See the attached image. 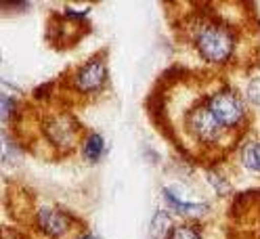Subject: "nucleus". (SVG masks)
<instances>
[{
    "label": "nucleus",
    "instance_id": "obj_1",
    "mask_svg": "<svg viewBox=\"0 0 260 239\" xmlns=\"http://www.w3.org/2000/svg\"><path fill=\"white\" fill-rule=\"evenodd\" d=\"M193 44L198 55L206 63H226L235 53V36L233 31L216 21H202L195 27Z\"/></svg>",
    "mask_w": 260,
    "mask_h": 239
},
{
    "label": "nucleus",
    "instance_id": "obj_2",
    "mask_svg": "<svg viewBox=\"0 0 260 239\" xmlns=\"http://www.w3.org/2000/svg\"><path fill=\"white\" fill-rule=\"evenodd\" d=\"M204 105L208 107V111L214 116V120L224 130L235 128V126H239L241 120L246 118V105H243L239 94L231 88H220V90L212 92Z\"/></svg>",
    "mask_w": 260,
    "mask_h": 239
},
{
    "label": "nucleus",
    "instance_id": "obj_3",
    "mask_svg": "<svg viewBox=\"0 0 260 239\" xmlns=\"http://www.w3.org/2000/svg\"><path fill=\"white\" fill-rule=\"evenodd\" d=\"M185 124H187L189 134L198 143H216L224 134V128L214 120V116L210 114L204 103L195 105L189 111L187 118H185Z\"/></svg>",
    "mask_w": 260,
    "mask_h": 239
},
{
    "label": "nucleus",
    "instance_id": "obj_4",
    "mask_svg": "<svg viewBox=\"0 0 260 239\" xmlns=\"http://www.w3.org/2000/svg\"><path fill=\"white\" fill-rule=\"evenodd\" d=\"M107 84V63L103 57L88 59L74 76V88L82 94H92L103 90Z\"/></svg>",
    "mask_w": 260,
    "mask_h": 239
},
{
    "label": "nucleus",
    "instance_id": "obj_5",
    "mask_svg": "<svg viewBox=\"0 0 260 239\" xmlns=\"http://www.w3.org/2000/svg\"><path fill=\"white\" fill-rule=\"evenodd\" d=\"M44 134H46L48 143H53L55 147L70 149L78 136V124L72 116L59 114V116H53L44 122Z\"/></svg>",
    "mask_w": 260,
    "mask_h": 239
},
{
    "label": "nucleus",
    "instance_id": "obj_6",
    "mask_svg": "<svg viewBox=\"0 0 260 239\" xmlns=\"http://www.w3.org/2000/svg\"><path fill=\"white\" fill-rule=\"evenodd\" d=\"M36 222H38L40 231L46 237H51V239H59V237H63L65 233L70 231L68 216H65L63 212H59L57 208H48V206H44V208L38 210Z\"/></svg>",
    "mask_w": 260,
    "mask_h": 239
},
{
    "label": "nucleus",
    "instance_id": "obj_7",
    "mask_svg": "<svg viewBox=\"0 0 260 239\" xmlns=\"http://www.w3.org/2000/svg\"><path fill=\"white\" fill-rule=\"evenodd\" d=\"M161 195H164V201H166L168 208H170L172 212H178V214H185V216H202V214L208 210V203L183 201L172 189H164V191H161Z\"/></svg>",
    "mask_w": 260,
    "mask_h": 239
},
{
    "label": "nucleus",
    "instance_id": "obj_8",
    "mask_svg": "<svg viewBox=\"0 0 260 239\" xmlns=\"http://www.w3.org/2000/svg\"><path fill=\"white\" fill-rule=\"evenodd\" d=\"M105 151V139L99 132H90L82 143V157L90 164H96L103 157Z\"/></svg>",
    "mask_w": 260,
    "mask_h": 239
},
{
    "label": "nucleus",
    "instance_id": "obj_9",
    "mask_svg": "<svg viewBox=\"0 0 260 239\" xmlns=\"http://www.w3.org/2000/svg\"><path fill=\"white\" fill-rule=\"evenodd\" d=\"M241 162L250 172L260 174V143L258 141H248L241 149Z\"/></svg>",
    "mask_w": 260,
    "mask_h": 239
},
{
    "label": "nucleus",
    "instance_id": "obj_10",
    "mask_svg": "<svg viewBox=\"0 0 260 239\" xmlns=\"http://www.w3.org/2000/svg\"><path fill=\"white\" fill-rule=\"evenodd\" d=\"M168 227H170V216H168L166 212H157L155 218L151 220V233H153L155 237L166 235V239H168V235H170Z\"/></svg>",
    "mask_w": 260,
    "mask_h": 239
},
{
    "label": "nucleus",
    "instance_id": "obj_11",
    "mask_svg": "<svg viewBox=\"0 0 260 239\" xmlns=\"http://www.w3.org/2000/svg\"><path fill=\"white\" fill-rule=\"evenodd\" d=\"M168 239H202L200 233L195 231L193 227H187V225H181V227H174L168 235Z\"/></svg>",
    "mask_w": 260,
    "mask_h": 239
},
{
    "label": "nucleus",
    "instance_id": "obj_12",
    "mask_svg": "<svg viewBox=\"0 0 260 239\" xmlns=\"http://www.w3.org/2000/svg\"><path fill=\"white\" fill-rule=\"evenodd\" d=\"M0 105H3V122H7L9 116L13 114V109L17 107V101H13L9 94H3V97H0Z\"/></svg>",
    "mask_w": 260,
    "mask_h": 239
},
{
    "label": "nucleus",
    "instance_id": "obj_13",
    "mask_svg": "<svg viewBox=\"0 0 260 239\" xmlns=\"http://www.w3.org/2000/svg\"><path fill=\"white\" fill-rule=\"evenodd\" d=\"M248 97H250L252 103L260 105V78H256V80H252V82H250V86H248Z\"/></svg>",
    "mask_w": 260,
    "mask_h": 239
},
{
    "label": "nucleus",
    "instance_id": "obj_14",
    "mask_svg": "<svg viewBox=\"0 0 260 239\" xmlns=\"http://www.w3.org/2000/svg\"><path fill=\"white\" fill-rule=\"evenodd\" d=\"M78 239H94V237H92V235H88V233H84V235H80Z\"/></svg>",
    "mask_w": 260,
    "mask_h": 239
}]
</instances>
